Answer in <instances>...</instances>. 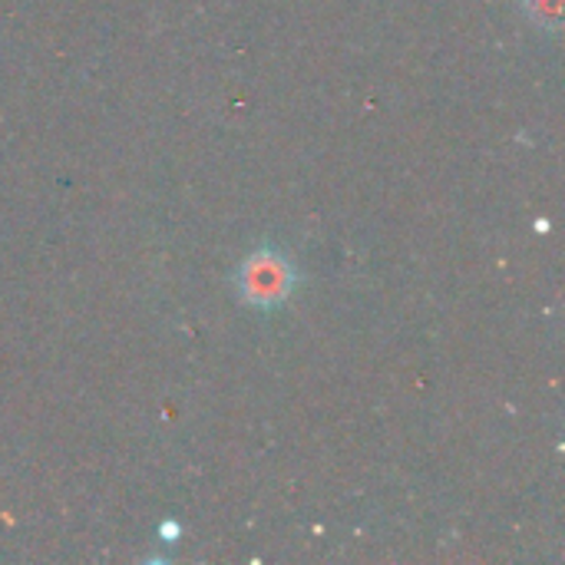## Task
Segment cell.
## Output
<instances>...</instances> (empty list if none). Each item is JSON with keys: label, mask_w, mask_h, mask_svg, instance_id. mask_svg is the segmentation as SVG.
<instances>
[{"label": "cell", "mask_w": 565, "mask_h": 565, "mask_svg": "<svg viewBox=\"0 0 565 565\" xmlns=\"http://www.w3.org/2000/svg\"><path fill=\"white\" fill-rule=\"evenodd\" d=\"M533 20L543 26H559L563 23V0H530L526 3Z\"/></svg>", "instance_id": "obj_2"}, {"label": "cell", "mask_w": 565, "mask_h": 565, "mask_svg": "<svg viewBox=\"0 0 565 565\" xmlns=\"http://www.w3.org/2000/svg\"><path fill=\"white\" fill-rule=\"evenodd\" d=\"M242 295L252 301V305H278L285 301V295L291 291V281H295V271L291 265L275 255V252H258L245 262L242 275Z\"/></svg>", "instance_id": "obj_1"}]
</instances>
